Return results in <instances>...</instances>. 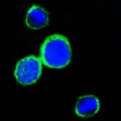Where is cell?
<instances>
[{"label": "cell", "instance_id": "1", "mask_svg": "<svg viewBox=\"0 0 121 121\" xmlns=\"http://www.w3.org/2000/svg\"><path fill=\"white\" fill-rule=\"evenodd\" d=\"M40 59L51 68L60 69L67 66L72 58L70 44L67 38L59 34L47 38L41 46Z\"/></svg>", "mask_w": 121, "mask_h": 121}, {"label": "cell", "instance_id": "2", "mask_svg": "<svg viewBox=\"0 0 121 121\" xmlns=\"http://www.w3.org/2000/svg\"><path fill=\"white\" fill-rule=\"evenodd\" d=\"M42 69L41 60L34 56H30L21 60L17 64L14 74L20 84L31 85L39 78Z\"/></svg>", "mask_w": 121, "mask_h": 121}, {"label": "cell", "instance_id": "3", "mask_svg": "<svg viewBox=\"0 0 121 121\" xmlns=\"http://www.w3.org/2000/svg\"><path fill=\"white\" fill-rule=\"evenodd\" d=\"M100 109V102L93 95L80 97L75 106L76 114L80 117L88 118L96 114Z\"/></svg>", "mask_w": 121, "mask_h": 121}, {"label": "cell", "instance_id": "4", "mask_svg": "<svg viewBox=\"0 0 121 121\" xmlns=\"http://www.w3.org/2000/svg\"><path fill=\"white\" fill-rule=\"evenodd\" d=\"M26 23L28 26L34 30H38L49 25V15L42 8L34 5L27 13Z\"/></svg>", "mask_w": 121, "mask_h": 121}]
</instances>
